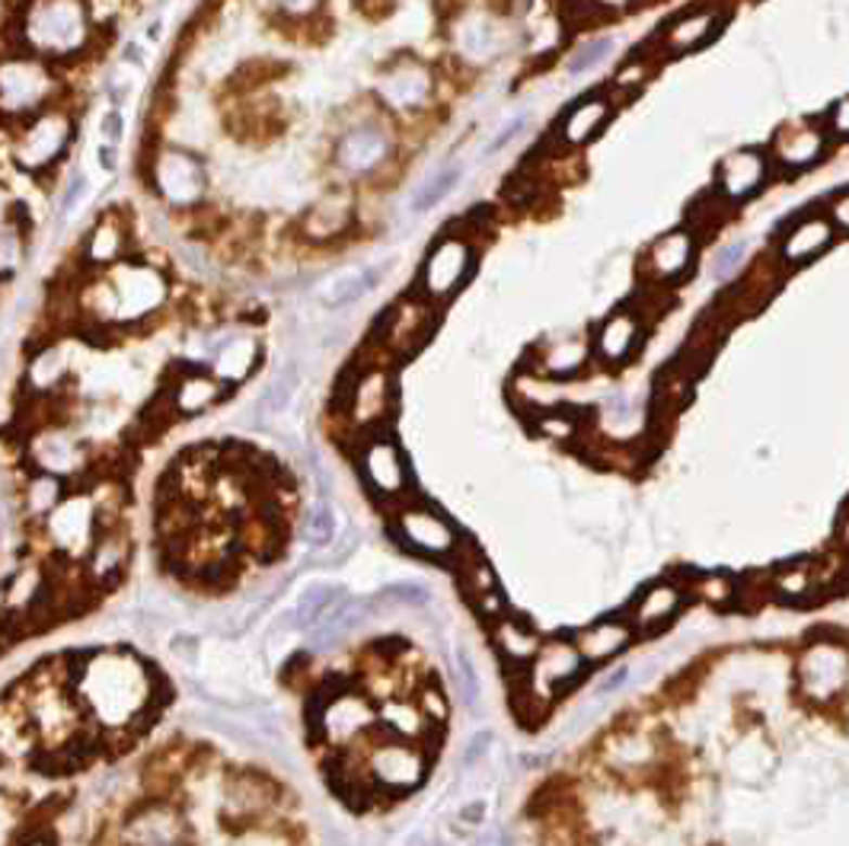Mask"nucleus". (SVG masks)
Wrapping results in <instances>:
<instances>
[{"label":"nucleus","instance_id":"obj_1","mask_svg":"<svg viewBox=\"0 0 849 846\" xmlns=\"http://www.w3.org/2000/svg\"><path fill=\"white\" fill-rule=\"evenodd\" d=\"M399 524V547H409L422 556H448L456 550V530L445 514L435 508L415 505L402 508L397 517Z\"/></svg>","mask_w":849,"mask_h":846},{"label":"nucleus","instance_id":"obj_2","mask_svg":"<svg viewBox=\"0 0 849 846\" xmlns=\"http://www.w3.org/2000/svg\"><path fill=\"white\" fill-rule=\"evenodd\" d=\"M83 13L74 0H49L29 16V39L39 49H74L83 42Z\"/></svg>","mask_w":849,"mask_h":846},{"label":"nucleus","instance_id":"obj_3","mask_svg":"<svg viewBox=\"0 0 849 846\" xmlns=\"http://www.w3.org/2000/svg\"><path fill=\"white\" fill-rule=\"evenodd\" d=\"M801 690L814 700L837 696L849 680V658L840 645H811L798 662Z\"/></svg>","mask_w":849,"mask_h":846},{"label":"nucleus","instance_id":"obj_4","mask_svg":"<svg viewBox=\"0 0 849 846\" xmlns=\"http://www.w3.org/2000/svg\"><path fill=\"white\" fill-rule=\"evenodd\" d=\"M473 269V253L463 240H445L432 249V256L425 259V269H422V284L432 297H448L453 294L460 284L466 282Z\"/></svg>","mask_w":849,"mask_h":846},{"label":"nucleus","instance_id":"obj_5","mask_svg":"<svg viewBox=\"0 0 849 846\" xmlns=\"http://www.w3.org/2000/svg\"><path fill=\"white\" fill-rule=\"evenodd\" d=\"M361 470H364V479L368 486L384 496V499H397L406 492V479H409V470H406V460L399 453L397 441L394 438H377L364 448V457H361Z\"/></svg>","mask_w":849,"mask_h":846},{"label":"nucleus","instance_id":"obj_6","mask_svg":"<svg viewBox=\"0 0 849 846\" xmlns=\"http://www.w3.org/2000/svg\"><path fill=\"white\" fill-rule=\"evenodd\" d=\"M115 287H118V317H141V313H147V310H154L160 300H164V294H167V284L160 282V275L157 272H151V269H138V266H131V269H121L118 275H115Z\"/></svg>","mask_w":849,"mask_h":846},{"label":"nucleus","instance_id":"obj_7","mask_svg":"<svg viewBox=\"0 0 849 846\" xmlns=\"http://www.w3.org/2000/svg\"><path fill=\"white\" fill-rule=\"evenodd\" d=\"M371 770H374L377 783H384L390 790H406V786H415L425 777V757L415 747H406V744H384V747L374 751Z\"/></svg>","mask_w":849,"mask_h":846},{"label":"nucleus","instance_id":"obj_8","mask_svg":"<svg viewBox=\"0 0 849 846\" xmlns=\"http://www.w3.org/2000/svg\"><path fill=\"white\" fill-rule=\"evenodd\" d=\"M584 668V658L578 652V645H568V642H550L540 649L537 655V668H533V690H540L543 696H550L556 687H563L568 680L581 675Z\"/></svg>","mask_w":849,"mask_h":846},{"label":"nucleus","instance_id":"obj_9","mask_svg":"<svg viewBox=\"0 0 849 846\" xmlns=\"http://www.w3.org/2000/svg\"><path fill=\"white\" fill-rule=\"evenodd\" d=\"M763 179H767V157L760 151H737L732 157H725L719 167L722 195L732 202L750 198L763 185Z\"/></svg>","mask_w":849,"mask_h":846},{"label":"nucleus","instance_id":"obj_10","mask_svg":"<svg viewBox=\"0 0 849 846\" xmlns=\"http://www.w3.org/2000/svg\"><path fill=\"white\" fill-rule=\"evenodd\" d=\"M70 138V125L64 118H42L39 125H33L20 144V164L29 169L46 167L49 161H55L64 151Z\"/></svg>","mask_w":849,"mask_h":846},{"label":"nucleus","instance_id":"obj_11","mask_svg":"<svg viewBox=\"0 0 849 846\" xmlns=\"http://www.w3.org/2000/svg\"><path fill=\"white\" fill-rule=\"evenodd\" d=\"M683 604V588L674 581H655L632 601V626L639 629H658L671 620Z\"/></svg>","mask_w":849,"mask_h":846},{"label":"nucleus","instance_id":"obj_12","mask_svg":"<svg viewBox=\"0 0 849 846\" xmlns=\"http://www.w3.org/2000/svg\"><path fill=\"white\" fill-rule=\"evenodd\" d=\"M157 182L164 189V195L170 202H179V205H189L202 195V167L189 157V154H167L157 167Z\"/></svg>","mask_w":849,"mask_h":846},{"label":"nucleus","instance_id":"obj_13","mask_svg":"<svg viewBox=\"0 0 849 846\" xmlns=\"http://www.w3.org/2000/svg\"><path fill=\"white\" fill-rule=\"evenodd\" d=\"M693 262V236L686 230H671L665 233L652 249H648V272L658 282L680 279Z\"/></svg>","mask_w":849,"mask_h":846},{"label":"nucleus","instance_id":"obj_14","mask_svg":"<svg viewBox=\"0 0 849 846\" xmlns=\"http://www.w3.org/2000/svg\"><path fill=\"white\" fill-rule=\"evenodd\" d=\"M632 642V623L626 620H601L578 632V652L584 662H604L617 652H623Z\"/></svg>","mask_w":849,"mask_h":846},{"label":"nucleus","instance_id":"obj_15","mask_svg":"<svg viewBox=\"0 0 849 846\" xmlns=\"http://www.w3.org/2000/svg\"><path fill=\"white\" fill-rule=\"evenodd\" d=\"M834 243V225L827 218H805L801 225L793 227V233L783 243V259L801 266L818 259L827 246Z\"/></svg>","mask_w":849,"mask_h":846},{"label":"nucleus","instance_id":"obj_16","mask_svg":"<svg viewBox=\"0 0 849 846\" xmlns=\"http://www.w3.org/2000/svg\"><path fill=\"white\" fill-rule=\"evenodd\" d=\"M824 148H827L824 134L811 125H793L776 138V157L789 169L811 167L824 154Z\"/></svg>","mask_w":849,"mask_h":846},{"label":"nucleus","instance_id":"obj_17","mask_svg":"<svg viewBox=\"0 0 849 846\" xmlns=\"http://www.w3.org/2000/svg\"><path fill=\"white\" fill-rule=\"evenodd\" d=\"M387 157V138L377 128H355L339 148L342 167L351 172H368Z\"/></svg>","mask_w":849,"mask_h":846},{"label":"nucleus","instance_id":"obj_18","mask_svg":"<svg viewBox=\"0 0 849 846\" xmlns=\"http://www.w3.org/2000/svg\"><path fill=\"white\" fill-rule=\"evenodd\" d=\"M456 550H460V556H456V575H460V585H463V591H466V598L469 601H479L483 594H489V591H496L499 588V581H496V572L489 568V563L483 560V553L466 540V543H456Z\"/></svg>","mask_w":849,"mask_h":846},{"label":"nucleus","instance_id":"obj_19","mask_svg":"<svg viewBox=\"0 0 849 846\" xmlns=\"http://www.w3.org/2000/svg\"><path fill=\"white\" fill-rule=\"evenodd\" d=\"M639 338V320L629 310H617L597 333V355L604 361H623Z\"/></svg>","mask_w":849,"mask_h":846},{"label":"nucleus","instance_id":"obj_20","mask_svg":"<svg viewBox=\"0 0 849 846\" xmlns=\"http://www.w3.org/2000/svg\"><path fill=\"white\" fill-rule=\"evenodd\" d=\"M496 645L514 665H524V662L537 658L540 649H543L540 636L520 620H499V626H496Z\"/></svg>","mask_w":849,"mask_h":846},{"label":"nucleus","instance_id":"obj_21","mask_svg":"<svg viewBox=\"0 0 849 846\" xmlns=\"http://www.w3.org/2000/svg\"><path fill=\"white\" fill-rule=\"evenodd\" d=\"M374 719V713L355 700V696H336L326 709V734H333L336 741H348L351 734H358L361 729H368Z\"/></svg>","mask_w":849,"mask_h":846},{"label":"nucleus","instance_id":"obj_22","mask_svg":"<svg viewBox=\"0 0 849 846\" xmlns=\"http://www.w3.org/2000/svg\"><path fill=\"white\" fill-rule=\"evenodd\" d=\"M716 26H719V16H716L712 10L690 13V16H683V20H678V23L671 26V33H668V49H671V52H693V49H699V46H706V42L712 39Z\"/></svg>","mask_w":849,"mask_h":846},{"label":"nucleus","instance_id":"obj_23","mask_svg":"<svg viewBox=\"0 0 849 846\" xmlns=\"http://www.w3.org/2000/svg\"><path fill=\"white\" fill-rule=\"evenodd\" d=\"M607 115H610V106H607L604 100H597V97L578 103V106L568 113L566 125H563V138H566L568 144H584V141H591V138L604 128Z\"/></svg>","mask_w":849,"mask_h":846},{"label":"nucleus","instance_id":"obj_24","mask_svg":"<svg viewBox=\"0 0 849 846\" xmlns=\"http://www.w3.org/2000/svg\"><path fill=\"white\" fill-rule=\"evenodd\" d=\"M93 530V517H90V505L87 502H70V505L57 508L52 514V537L61 547H77L87 543Z\"/></svg>","mask_w":849,"mask_h":846},{"label":"nucleus","instance_id":"obj_25","mask_svg":"<svg viewBox=\"0 0 849 846\" xmlns=\"http://www.w3.org/2000/svg\"><path fill=\"white\" fill-rule=\"evenodd\" d=\"M818 575H821V572L814 568V563H808V560L783 565V568L773 575V591H776L780 598H786V601H801L805 594L814 591Z\"/></svg>","mask_w":849,"mask_h":846},{"label":"nucleus","instance_id":"obj_26","mask_svg":"<svg viewBox=\"0 0 849 846\" xmlns=\"http://www.w3.org/2000/svg\"><path fill=\"white\" fill-rule=\"evenodd\" d=\"M390 269V262H384V266H374V269H364V272H358V275H348V279H339V284H333L326 294H323V300H326V307H345V304H355V300H361L371 287H377V282L384 279V272Z\"/></svg>","mask_w":849,"mask_h":846},{"label":"nucleus","instance_id":"obj_27","mask_svg":"<svg viewBox=\"0 0 849 846\" xmlns=\"http://www.w3.org/2000/svg\"><path fill=\"white\" fill-rule=\"evenodd\" d=\"M218 396H221V384H218V381L195 374V377H185V381L179 384L176 406H179V412H198V409H208Z\"/></svg>","mask_w":849,"mask_h":846},{"label":"nucleus","instance_id":"obj_28","mask_svg":"<svg viewBox=\"0 0 849 846\" xmlns=\"http://www.w3.org/2000/svg\"><path fill=\"white\" fill-rule=\"evenodd\" d=\"M355 415L361 422H371V419H381V412L387 409V377L384 374H371L368 381H361V387L355 390Z\"/></svg>","mask_w":849,"mask_h":846},{"label":"nucleus","instance_id":"obj_29","mask_svg":"<svg viewBox=\"0 0 849 846\" xmlns=\"http://www.w3.org/2000/svg\"><path fill=\"white\" fill-rule=\"evenodd\" d=\"M384 97H390V103L397 106H412V103H422L425 93H428V74L415 70V74H394L384 87Z\"/></svg>","mask_w":849,"mask_h":846},{"label":"nucleus","instance_id":"obj_30","mask_svg":"<svg viewBox=\"0 0 849 846\" xmlns=\"http://www.w3.org/2000/svg\"><path fill=\"white\" fill-rule=\"evenodd\" d=\"M460 176H463V169L460 167H448L441 169V172H435L419 192H415V198H412V211L415 215H422V211H428V208H435L448 192H451L453 185L460 182Z\"/></svg>","mask_w":849,"mask_h":846},{"label":"nucleus","instance_id":"obj_31","mask_svg":"<svg viewBox=\"0 0 849 846\" xmlns=\"http://www.w3.org/2000/svg\"><path fill=\"white\" fill-rule=\"evenodd\" d=\"M253 361H256V342H249V338H233V342H227L224 355L218 358V371H221V377H227V381H240V377H246V371L253 368Z\"/></svg>","mask_w":849,"mask_h":846},{"label":"nucleus","instance_id":"obj_32","mask_svg":"<svg viewBox=\"0 0 849 846\" xmlns=\"http://www.w3.org/2000/svg\"><path fill=\"white\" fill-rule=\"evenodd\" d=\"M294 390H297V368L287 364L282 374L272 381V387L266 390V396H262V402H259V415H275V412H282L284 406L291 402Z\"/></svg>","mask_w":849,"mask_h":846},{"label":"nucleus","instance_id":"obj_33","mask_svg":"<svg viewBox=\"0 0 849 846\" xmlns=\"http://www.w3.org/2000/svg\"><path fill=\"white\" fill-rule=\"evenodd\" d=\"M172 837H176V828H172V818H167V815L144 818L131 828V841L138 846H170Z\"/></svg>","mask_w":849,"mask_h":846},{"label":"nucleus","instance_id":"obj_34","mask_svg":"<svg viewBox=\"0 0 849 846\" xmlns=\"http://www.w3.org/2000/svg\"><path fill=\"white\" fill-rule=\"evenodd\" d=\"M614 39L610 36H601V39H594V42H588L584 49H578L575 52V57L568 61V74L571 77H578V74H584V70H594L604 57L610 55L614 52Z\"/></svg>","mask_w":849,"mask_h":846},{"label":"nucleus","instance_id":"obj_35","mask_svg":"<svg viewBox=\"0 0 849 846\" xmlns=\"http://www.w3.org/2000/svg\"><path fill=\"white\" fill-rule=\"evenodd\" d=\"M57 499H61V483L55 476H39L26 489V505L36 514H49L57 505Z\"/></svg>","mask_w":849,"mask_h":846},{"label":"nucleus","instance_id":"obj_36","mask_svg":"<svg viewBox=\"0 0 849 846\" xmlns=\"http://www.w3.org/2000/svg\"><path fill=\"white\" fill-rule=\"evenodd\" d=\"M377 604H402V607H425L428 604V591L415 581H397L387 585L384 591H377Z\"/></svg>","mask_w":849,"mask_h":846},{"label":"nucleus","instance_id":"obj_37","mask_svg":"<svg viewBox=\"0 0 849 846\" xmlns=\"http://www.w3.org/2000/svg\"><path fill=\"white\" fill-rule=\"evenodd\" d=\"M456 690L463 693V703L469 706V709H476V696H479V675H476V665H473V658H469V652L466 649H456Z\"/></svg>","mask_w":849,"mask_h":846},{"label":"nucleus","instance_id":"obj_38","mask_svg":"<svg viewBox=\"0 0 849 846\" xmlns=\"http://www.w3.org/2000/svg\"><path fill=\"white\" fill-rule=\"evenodd\" d=\"M384 722H387L394 732L415 738V734H422V729H425V713H419V709H412V706H402V703H394V706L384 709Z\"/></svg>","mask_w":849,"mask_h":846},{"label":"nucleus","instance_id":"obj_39","mask_svg":"<svg viewBox=\"0 0 849 846\" xmlns=\"http://www.w3.org/2000/svg\"><path fill=\"white\" fill-rule=\"evenodd\" d=\"M333 534H336L333 508L326 505V502H320V505L310 511V517H307V537H310L313 547H326V543L333 540Z\"/></svg>","mask_w":849,"mask_h":846},{"label":"nucleus","instance_id":"obj_40","mask_svg":"<svg viewBox=\"0 0 849 846\" xmlns=\"http://www.w3.org/2000/svg\"><path fill=\"white\" fill-rule=\"evenodd\" d=\"M696 591L709 601V604H729L735 594V581L729 575H703Z\"/></svg>","mask_w":849,"mask_h":846},{"label":"nucleus","instance_id":"obj_41","mask_svg":"<svg viewBox=\"0 0 849 846\" xmlns=\"http://www.w3.org/2000/svg\"><path fill=\"white\" fill-rule=\"evenodd\" d=\"M125 553H128V547H125L121 540H106V543H100V547H97V556H93V572L103 578V575H110V572H115V568H121Z\"/></svg>","mask_w":849,"mask_h":846},{"label":"nucleus","instance_id":"obj_42","mask_svg":"<svg viewBox=\"0 0 849 846\" xmlns=\"http://www.w3.org/2000/svg\"><path fill=\"white\" fill-rule=\"evenodd\" d=\"M744 256H747V243L744 240H737L732 246H725L719 256H716V262H712V272H716V279H732L737 272V266L744 262Z\"/></svg>","mask_w":849,"mask_h":846},{"label":"nucleus","instance_id":"obj_43","mask_svg":"<svg viewBox=\"0 0 849 846\" xmlns=\"http://www.w3.org/2000/svg\"><path fill=\"white\" fill-rule=\"evenodd\" d=\"M118 246H121V236H118V230L113 225H103L97 233H93V243H90V256L93 259H100V262H106V259H113L115 253H118Z\"/></svg>","mask_w":849,"mask_h":846},{"label":"nucleus","instance_id":"obj_44","mask_svg":"<svg viewBox=\"0 0 849 846\" xmlns=\"http://www.w3.org/2000/svg\"><path fill=\"white\" fill-rule=\"evenodd\" d=\"M527 121H530V115H527V113L514 115L511 121H505V125H502V131H499V134H496V138L489 141V148H486V157H496L499 151H505L511 141H514V138H517V134H520V131L527 128Z\"/></svg>","mask_w":849,"mask_h":846},{"label":"nucleus","instance_id":"obj_45","mask_svg":"<svg viewBox=\"0 0 849 846\" xmlns=\"http://www.w3.org/2000/svg\"><path fill=\"white\" fill-rule=\"evenodd\" d=\"M83 192H87V179H83V172H77V176L70 179V185H67L64 198H61V218H67V215H70V211L80 205Z\"/></svg>","mask_w":849,"mask_h":846},{"label":"nucleus","instance_id":"obj_46","mask_svg":"<svg viewBox=\"0 0 849 846\" xmlns=\"http://www.w3.org/2000/svg\"><path fill=\"white\" fill-rule=\"evenodd\" d=\"M496 741V734L492 732H479L469 738V744H466V751H463V757H460V764L463 767H473L476 764V757H483L486 751H489V744Z\"/></svg>","mask_w":849,"mask_h":846},{"label":"nucleus","instance_id":"obj_47","mask_svg":"<svg viewBox=\"0 0 849 846\" xmlns=\"http://www.w3.org/2000/svg\"><path fill=\"white\" fill-rule=\"evenodd\" d=\"M540 432H546L550 438H568L575 432V422L568 415H543L540 419Z\"/></svg>","mask_w":849,"mask_h":846},{"label":"nucleus","instance_id":"obj_48","mask_svg":"<svg viewBox=\"0 0 849 846\" xmlns=\"http://www.w3.org/2000/svg\"><path fill=\"white\" fill-rule=\"evenodd\" d=\"M422 713H425V719H432V722H445V719H448V703H445V696L435 693V690H428L425 700H422Z\"/></svg>","mask_w":849,"mask_h":846},{"label":"nucleus","instance_id":"obj_49","mask_svg":"<svg viewBox=\"0 0 849 846\" xmlns=\"http://www.w3.org/2000/svg\"><path fill=\"white\" fill-rule=\"evenodd\" d=\"M831 125H834L837 134H849V97L831 110Z\"/></svg>","mask_w":849,"mask_h":846},{"label":"nucleus","instance_id":"obj_50","mask_svg":"<svg viewBox=\"0 0 849 846\" xmlns=\"http://www.w3.org/2000/svg\"><path fill=\"white\" fill-rule=\"evenodd\" d=\"M121 131H125V128H121V113H118V110H113V113L103 118V134H106V138H110V141L115 144V141L121 138Z\"/></svg>","mask_w":849,"mask_h":846},{"label":"nucleus","instance_id":"obj_51","mask_svg":"<svg viewBox=\"0 0 849 846\" xmlns=\"http://www.w3.org/2000/svg\"><path fill=\"white\" fill-rule=\"evenodd\" d=\"M483 818H486V802L483 798L460 811V821H466V824H483Z\"/></svg>","mask_w":849,"mask_h":846},{"label":"nucleus","instance_id":"obj_52","mask_svg":"<svg viewBox=\"0 0 849 846\" xmlns=\"http://www.w3.org/2000/svg\"><path fill=\"white\" fill-rule=\"evenodd\" d=\"M831 215H834V225L840 227V230H849V192L844 195V198H837V202H834Z\"/></svg>","mask_w":849,"mask_h":846},{"label":"nucleus","instance_id":"obj_53","mask_svg":"<svg viewBox=\"0 0 849 846\" xmlns=\"http://www.w3.org/2000/svg\"><path fill=\"white\" fill-rule=\"evenodd\" d=\"M626 677H629V668H620V671H614V675H607L601 680V687H597V693H614V690H620L626 683Z\"/></svg>","mask_w":849,"mask_h":846},{"label":"nucleus","instance_id":"obj_54","mask_svg":"<svg viewBox=\"0 0 849 846\" xmlns=\"http://www.w3.org/2000/svg\"><path fill=\"white\" fill-rule=\"evenodd\" d=\"M476 846H511V837L505 831H499V834H486Z\"/></svg>","mask_w":849,"mask_h":846},{"label":"nucleus","instance_id":"obj_55","mask_svg":"<svg viewBox=\"0 0 849 846\" xmlns=\"http://www.w3.org/2000/svg\"><path fill=\"white\" fill-rule=\"evenodd\" d=\"M100 161H103V167H106V169H115V148H113V144L100 148Z\"/></svg>","mask_w":849,"mask_h":846},{"label":"nucleus","instance_id":"obj_56","mask_svg":"<svg viewBox=\"0 0 849 846\" xmlns=\"http://www.w3.org/2000/svg\"><path fill=\"white\" fill-rule=\"evenodd\" d=\"M279 3H282V7H287V10H297V13L313 7V0H279Z\"/></svg>","mask_w":849,"mask_h":846},{"label":"nucleus","instance_id":"obj_57","mask_svg":"<svg viewBox=\"0 0 849 846\" xmlns=\"http://www.w3.org/2000/svg\"><path fill=\"white\" fill-rule=\"evenodd\" d=\"M840 540H844V547L849 550V505L844 511V517H840Z\"/></svg>","mask_w":849,"mask_h":846}]
</instances>
